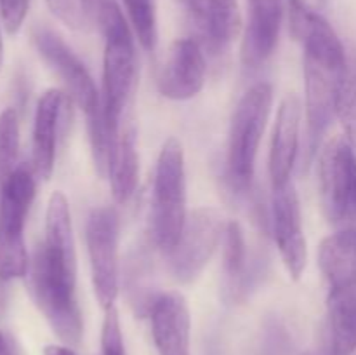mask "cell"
Returning a JSON list of instances; mask_svg holds the SVG:
<instances>
[{"instance_id":"1","label":"cell","mask_w":356,"mask_h":355,"mask_svg":"<svg viewBox=\"0 0 356 355\" xmlns=\"http://www.w3.org/2000/svg\"><path fill=\"white\" fill-rule=\"evenodd\" d=\"M291 33L302 44L305 70V115L308 160L318 150L323 134L336 115V97L346 70L343 42L323 16L302 0H289Z\"/></svg>"},{"instance_id":"2","label":"cell","mask_w":356,"mask_h":355,"mask_svg":"<svg viewBox=\"0 0 356 355\" xmlns=\"http://www.w3.org/2000/svg\"><path fill=\"white\" fill-rule=\"evenodd\" d=\"M76 275L52 263L42 247L35 249L26 271V284L37 308L56 336L68 347L80 343L83 333L82 312L75 298Z\"/></svg>"},{"instance_id":"3","label":"cell","mask_w":356,"mask_h":355,"mask_svg":"<svg viewBox=\"0 0 356 355\" xmlns=\"http://www.w3.org/2000/svg\"><path fill=\"white\" fill-rule=\"evenodd\" d=\"M186 167L179 139L169 138L156 160L152 195V239L156 249L169 254L186 223Z\"/></svg>"},{"instance_id":"4","label":"cell","mask_w":356,"mask_h":355,"mask_svg":"<svg viewBox=\"0 0 356 355\" xmlns=\"http://www.w3.org/2000/svg\"><path fill=\"white\" fill-rule=\"evenodd\" d=\"M273 106V87L254 84L236 104L232 117L226 152V173L233 190L243 191L250 184L261 139Z\"/></svg>"},{"instance_id":"5","label":"cell","mask_w":356,"mask_h":355,"mask_svg":"<svg viewBox=\"0 0 356 355\" xmlns=\"http://www.w3.org/2000/svg\"><path fill=\"white\" fill-rule=\"evenodd\" d=\"M33 169L17 166L0 184V281L26 277L30 258L24 225L35 198Z\"/></svg>"},{"instance_id":"6","label":"cell","mask_w":356,"mask_h":355,"mask_svg":"<svg viewBox=\"0 0 356 355\" xmlns=\"http://www.w3.org/2000/svg\"><path fill=\"white\" fill-rule=\"evenodd\" d=\"M318 188L323 214L330 223L356 221V153L344 136H336L322 148Z\"/></svg>"},{"instance_id":"7","label":"cell","mask_w":356,"mask_h":355,"mask_svg":"<svg viewBox=\"0 0 356 355\" xmlns=\"http://www.w3.org/2000/svg\"><path fill=\"white\" fill-rule=\"evenodd\" d=\"M86 240L94 294L101 308L108 310L115 306L118 296V212L110 205L94 209L87 218Z\"/></svg>"},{"instance_id":"8","label":"cell","mask_w":356,"mask_h":355,"mask_svg":"<svg viewBox=\"0 0 356 355\" xmlns=\"http://www.w3.org/2000/svg\"><path fill=\"white\" fill-rule=\"evenodd\" d=\"M222 216L214 207H198L190 212L176 246L169 254L170 274L181 284L197 281L225 235Z\"/></svg>"},{"instance_id":"9","label":"cell","mask_w":356,"mask_h":355,"mask_svg":"<svg viewBox=\"0 0 356 355\" xmlns=\"http://www.w3.org/2000/svg\"><path fill=\"white\" fill-rule=\"evenodd\" d=\"M138 87V52L134 35L104 40L103 89L101 104L104 117L115 132L129 117L127 110Z\"/></svg>"},{"instance_id":"10","label":"cell","mask_w":356,"mask_h":355,"mask_svg":"<svg viewBox=\"0 0 356 355\" xmlns=\"http://www.w3.org/2000/svg\"><path fill=\"white\" fill-rule=\"evenodd\" d=\"M33 44L45 63L58 73L66 87V94L75 101L83 113H89L101 104V93L97 90L89 70L79 56L56 31L45 26L33 30Z\"/></svg>"},{"instance_id":"11","label":"cell","mask_w":356,"mask_h":355,"mask_svg":"<svg viewBox=\"0 0 356 355\" xmlns=\"http://www.w3.org/2000/svg\"><path fill=\"white\" fill-rule=\"evenodd\" d=\"M271 226L285 270L294 281H298L308 263V244L302 230L299 195L292 181L280 188H273Z\"/></svg>"},{"instance_id":"12","label":"cell","mask_w":356,"mask_h":355,"mask_svg":"<svg viewBox=\"0 0 356 355\" xmlns=\"http://www.w3.org/2000/svg\"><path fill=\"white\" fill-rule=\"evenodd\" d=\"M205 75L207 61L202 45L195 38H177L160 65L156 87L167 100L186 101L204 89Z\"/></svg>"},{"instance_id":"13","label":"cell","mask_w":356,"mask_h":355,"mask_svg":"<svg viewBox=\"0 0 356 355\" xmlns=\"http://www.w3.org/2000/svg\"><path fill=\"white\" fill-rule=\"evenodd\" d=\"M188 14L193 38L209 54L228 51L242 31L236 0H181Z\"/></svg>"},{"instance_id":"14","label":"cell","mask_w":356,"mask_h":355,"mask_svg":"<svg viewBox=\"0 0 356 355\" xmlns=\"http://www.w3.org/2000/svg\"><path fill=\"white\" fill-rule=\"evenodd\" d=\"M249 21L240 47L242 65L249 70L263 66L278 44L285 0H247Z\"/></svg>"},{"instance_id":"15","label":"cell","mask_w":356,"mask_h":355,"mask_svg":"<svg viewBox=\"0 0 356 355\" xmlns=\"http://www.w3.org/2000/svg\"><path fill=\"white\" fill-rule=\"evenodd\" d=\"M68 94L59 89H49L38 100L35 108L33 134H31V167L40 180H49L54 171L56 148L63 115L68 104Z\"/></svg>"},{"instance_id":"16","label":"cell","mask_w":356,"mask_h":355,"mask_svg":"<svg viewBox=\"0 0 356 355\" xmlns=\"http://www.w3.org/2000/svg\"><path fill=\"white\" fill-rule=\"evenodd\" d=\"M301 120V100L298 94H287L278 106L273 136H271L268 169H270V180L273 188H280L291 181V174L299 152Z\"/></svg>"},{"instance_id":"17","label":"cell","mask_w":356,"mask_h":355,"mask_svg":"<svg viewBox=\"0 0 356 355\" xmlns=\"http://www.w3.org/2000/svg\"><path fill=\"white\" fill-rule=\"evenodd\" d=\"M149 320L159 355H190L191 317L181 292L169 291L156 296Z\"/></svg>"},{"instance_id":"18","label":"cell","mask_w":356,"mask_h":355,"mask_svg":"<svg viewBox=\"0 0 356 355\" xmlns=\"http://www.w3.org/2000/svg\"><path fill=\"white\" fill-rule=\"evenodd\" d=\"M356 350V284L330 289L327 298L323 354L351 355Z\"/></svg>"},{"instance_id":"19","label":"cell","mask_w":356,"mask_h":355,"mask_svg":"<svg viewBox=\"0 0 356 355\" xmlns=\"http://www.w3.org/2000/svg\"><path fill=\"white\" fill-rule=\"evenodd\" d=\"M40 247L52 263L76 275L72 212H70L68 198L63 191H54L49 198L47 211H45V239L44 242H40Z\"/></svg>"},{"instance_id":"20","label":"cell","mask_w":356,"mask_h":355,"mask_svg":"<svg viewBox=\"0 0 356 355\" xmlns=\"http://www.w3.org/2000/svg\"><path fill=\"white\" fill-rule=\"evenodd\" d=\"M108 180L111 184L113 198L120 204L127 202L134 195L139 180V155L138 134L134 122L127 117L111 146L108 162Z\"/></svg>"},{"instance_id":"21","label":"cell","mask_w":356,"mask_h":355,"mask_svg":"<svg viewBox=\"0 0 356 355\" xmlns=\"http://www.w3.org/2000/svg\"><path fill=\"white\" fill-rule=\"evenodd\" d=\"M318 267L330 289L356 284V228L339 230L322 240Z\"/></svg>"},{"instance_id":"22","label":"cell","mask_w":356,"mask_h":355,"mask_svg":"<svg viewBox=\"0 0 356 355\" xmlns=\"http://www.w3.org/2000/svg\"><path fill=\"white\" fill-rule=\"evenodd\" d=\"M247 242L245 233L238 221H228L222 235V274L226 291L233 299L240 298L247 284Z\"/></svg>"},{"instance_id":"23","label":"cell","mask_w":356,"mask_h":355,"mask_svg":"<svg viewBox=\"0 0 356 355\" xmlns=\"http://www.w3.org/2000/svg\"><path fill=\"white\" fill-rule=\"evenodd\" d=\"M82 9L87 23H92L104 40L132 35L117 0H82Z\"/></svg>"},{"instance_id":"24","label":"cell","mask_w":356,"mask_h":355,"mask_svg":"<svg viewBox=\"0 0 356 355\" xmlns=\"http://www.w3.org/2000/svg\"><path fill=\"white\" fill-rule=\"evenodd\" d=\"M336 117L344 129V138L356 148V59H348L336 97Z\"/></svg>"},{"instance_id":"25","label":"cell","mask_w":356,"mask_h":355,"mask_svg":"<svg viewBox=\"0 0 356 355\" xmlns=\"http://www.w3.org/2000/svg\"><path fill=\"white\" fill-rule=\"evenodd\" d=\"M134 33L146 51H153L159 42L155 0H124Z\"/></svg>"},{"instance_id":"26","label":"cell","mask_w":356,"mask_h":355,"mask_svg":"<svg viewBox=\"0 0 356 355\" xmlns=\"http://www.w3.org/2000/svg\"><path fill=\"white\" fill-rule=\"evenodd\" d=\"M19 152V118L14 108L0 113V184L16 169Z\"/></svg>"},{"instance_id":"27","label":"cell","mask_w":356,"mask_h":355,"mask_svg":"<svg viewBox=\"0 0 356 355\" xmlns=\"http://www.w3.org/2000/svg\"><path fill=\"white\" fill-rule=\"evenodd\" d=\"M101 355H125L120 317L115 306L104 310L103 327H101Z\"/></svg>"},{"instance_id":"28","label":"cell","mask_w":356,"mask_h":355,"mask_svg":"<svg viewBox=\"0 0 356 355\" xmlns=\"http://www.w3.org/2000/svg\"><path fill=\"white\" fill-rule=\"evenodd\" d=\"M49 9L58 16L66 26L80 30L87 24V17L82 9V0H47Z\"/></svg>"},{"instance_id":"29","label":"cell","mask_w":356,"mask_h":355,"mask_svg":"<svg viewBox=\"0 0 356 355\" xmlns=\"http://www.w3.org/2000/svg\"><path fill=\"white\" fill-rule=\"evenodd\" d=\"M30 0H0V19L9 35L19 31L26 19Z\"/></svg>"},{"instance_id":"30","label":"cell","mask_w":356,"mask_h":355,"mask_svg":"<svg viewBox=\"0 0 356 355\" xmlns=\"http://www.w3.org/2000/svg\"><path fill=\"white\" fill-rule=\"evenodd\" d=\"M44 355H75V352L68 345H47L44 348Z\"/></svg>"},{"instance_id":"31","label":"cell","mask_w":356,"mask_h":355,"mask_svg":"<svg viewBox=\"0 0 356 355\" xmlns=\"http://www.w3.org/2000/svg\"><path fill=\"white\" fill-rule=\"evenodd\" d=\"M0 355H13L9 341H7V338L3 336L2 331H0Z\"/></svg>"},{"instance_id":"32","label":"cell","mask_w":356,"mask_h":355,"mask_svg":"<svg viewBox=\"0 0 356 355\" xmlns=\"http://www.w3.org/2000/svg\"><path fill=\"white\" fill-rule=\"evenodd\" d=\"M3 65V40H2V28H0V70Z\"/></svg>"},{"instance_id":"33","label":"cell","mask_w":356,"mask_h":355,"mask_svg":"<svg viewBox=\"0 0 356 355\" xmlns=\"http://www.w3.org/2000/svg\"><path fill=\"white\" fill-rule=\"evenodd\" d=\"M306 355H315V354H306ZM322 355H325V354H323V352H322Z\"/></svg>"}]
</instances>
